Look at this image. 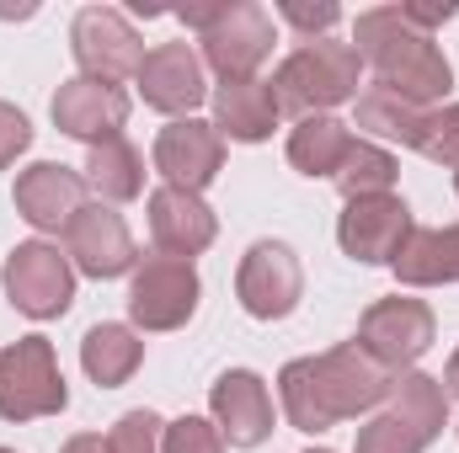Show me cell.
Returning <instances> with one entry per match:
<instances>
[{"instance_id": "obj_1", "label": "cell", "mask_w": 459, "mask_h": 453, "mask_svg": "<svg viewBox=\"0 0 459 453\" xmlns=\"http://www.w3.org/2000/svg\"><path fill=\"white\" fill-rule=\"evenodd\" d=\"M390 368H379L358 341H342L332 352L316 357H294L278 373V395H283V416L294 432H332L337 422H352L374 406H385L390 395Z\"/></svg>"}, {"instance_id": "obj_2", "label": "cell", "mask_w": 459, "mask_h": 453, "mask_svg": "<svg viewBox=\"0 0 459 453\" xmlns=\"http://www.w3.org/2000/svg\"><path fill=\"white\" fill-rule=\"evenodd\" d=\"M352 48L374 70V86H385V91H395V97H406L417 107L444 102L449 86H455V64L444 59L433 32H422L406 16V5H368V11H358Z\"/></svg>"}, {"instance_id": "obj_3", "label": "cell", "mask_w": 459, "mask_h": 453, "mask_svg": "<svg viewBox=\"0 0 459 453\" xmlns=\"http://www.w3.org/2000/svg\"><path fill=\"white\" fill-rule=\"evenodd\" d=\"M358 75H363V59L352 43L337 38H316V43H299L278 75H273V97H278V113L294 117H321L332 107H342L358 97Z\"/></svg>"}, {"instance_id": "obj_4", "label": "cell", "mask_w": 459, "mask_h": 453, "mask_svg": "<svg viewBox=\"0 0 459 453\" xmlns=\"http://www.w3.org/2000/svg\"><path fill=\"white\" fill-rule=\"evenodd\" d=\"M65 406H70V389H65V373L54 363V341H11L0 352V416L5 422H38V416H59Z\"/></svg>"}, {"instance_id": "obj_5", "label": "cell", "mask_w": 459, "mask_h": 453, "mask_svg": "<svg viewBox=\"0 0 459 453\" xmlns=\"http://www.w3.org/2000/svg\"><path fill=\"white\" fill-rule=\"evenodd\" d=\"M204 283L198 267L182 256H144L128 283V315L139 331H182L198 315Z\"/></svg>"}, {"instance_id": "obj_6", "label": "cell", "mask_w": 459, "mask_h": 453, "mask_svg": "<svg viewBox=\"0 0 459 453\" xmlns=\"http://www.w3.org/2000/svg\"><path fill=\"white\" fill-rule=\"evenodd\" d=\"M438 337V315L422 304V299H406V294H390V299H374L358 321V346L390 368V373H406Z\"/></svg>"}, {"instance_id": "obj_7", "label": "cell", "mask_w": 459, "mask_h": 453, "mask_svg": "<svg viewBox=\"0 0 459 453\" xmlns=\"http://www.w3.org/2000/svg\"><path fill=\"white\" fill-rule=\"evenodd\" d=\"M5 299L27 321H54L75 304V267L48 240H22L5 256Z\"/></svg>"}, {"instance_id": "obj_8", "label": "cell", "mask_w": 459, "mask_h": 453, "mask_svg": "<svg viewBox=\"0 0 459 453\" xmlns=\"http://www.w3.org/2000/svg\"><path fill=\"white\" fill-rule=\"evenodd\" d=\"M198 43H204V64L220 81H251L273 54V16L256 0H225L220 16L198 32Z\"/></svg>"}, {"instance_id": "obj_9", "label": "cell", "mask_w": 459, "mask_h": 453, "mask_svg": "<svg viewBox=\"0 0 459 453\" xmlns=\"http://www.w3.org/2000/svg\"><path fill=\"white\" fill-rule=\"evenodd\" d=\"M235 294L246 304L251 321H289L305 299V267L294 256V245L283 240H256L246 256H240V272H235Z\"/></svg>"}, {"instance_id": "obj_10", "label": "cell", "mask_w": 459, "mask_h": 453, "mask_svg": "<svg viewBox=\"0 0 459 453\" xmlns=\"http://www.w3.org/2000/svg\"><path fill=\"white\" fill-rule=\"evenodd\" d=\"M70 48H75L81 75H91V81H123V75H139V64H144V43L117 5L75 11Z\"/></svg>"}, {"instance_id": "obj_11", "label": "cell", "mask_w": 459, "mask_h": 453, "mask_svg": "<svg viewBox=\"0 0 459 453\" xmlns=\"http://www.w3.org/2000/svg\"><path fill=\"white\" fill-rule=\"evenodd\" d=\"M411 229H417L411 209L395 192H385V198H352L342 209V219H337V240L363 267H395V256L411 240Z\"/></svg>"}, {"instance_id": "obj_12", "label": "cell", "mask_w": 459, "mask_h": 453, "mask_svg": "<svg viewBox=\"0 0 459 453\" xmlns=\"http://www.w3.org/2000/svg\"><path fill=\"white\" fill-rule=\"evenodd\" d=\"M155 171L166 176V187H182V192H198L225 171V139L214 123L204 117H177L155 133Z\"/></svg>"}, {"instance_id": "obj_13", "label": "cell", "mask_w": 459, "mask_h": 453, "mask_svg": "<svg viewBox=\"0 0 459 453\" xmlns=\"http://www.w3.org/2000/svg\"><path fill=\"white\" fill-rule=\"evenodd\" d=\"M48 113H54V123H59V133L86 139V144L97 150V144H108V139H123V123H128V91H123L117 81L70 75V81L54 91Z\"/></svg>"}, {"instance_id": "obj_14", "label": "cell", "mask_w": 459, "mask_h": 453, "mask_svg": "<svg viewBox=\"0 0 459 453\" xmlns=\"http://www.w3.org/2000/svg\"><path fill=\"white\" fill-rule=\"evenodd\" d=\"M65 251H70V261H75L86 278H97V283L123 278V272L139 267L134 235H128V225H123V214H117L113 203H86V209L65 225Z\"/></svg>"}, {"instance_id": "obj_15", "label": "cell", "mask_w": 459, "mask_h": 453, "mask_svg": "<svg viewBox=\"0 0 459 453\" xmlns=\"http://www.w3.org/2000/svg\"><path fill=\"white\" fill-rule=\"evenodd\" d=\"M139 97L155 113H193L209 97V75H204V54L193 43H155L139 64Z\"/></svg>"}, {"instance_id": "obj_16", "label": "cell", "mask_w": 459, "mask_h": 453, "mask_svg": "<svg viewBox=\"0 0 459 453\" xmlns=\"http://www.w3.org/2000/svg\"><path fill=\"white\" fill-rule=\"evenodd\" d=\"M11 203H16V214L32 229H65L86 209V176L59 166V160H38V166H27L16 176Z\"/></svg>"}, {"instance_id": "obj_17", "label": "cell", "mask_w": 459, "mask_h": 453, "mask_svg": "<svg viewBox=\"0 0 459 453\" xmlns=\"http://www.w3.org/2000/svg\"><path fill=\"white\" fill-rule=\"evenodd\" d=\"M220 235L214 209L198 198V192H182V187H155L150 192V240L160 245V256H204Z\"/></svg>"}, {"instance_id": "obj_18", "label": "cell", "mask_w": 459, "mask_h": 453, "mask_svg": "<svg viewBox=\"0 0 459 453\" xmlns=\"http://www.w3.org/2000/svg\"><path fill=\"white\" fill-rule=\"evenodd\" d=\"M209 406H214V427L225 432L230 449H256L273 438V395H267L262 373H251V368L220 373Z\"/></svg>"}, {"instance_id": "obj_19", "label": "cell", "mask_w": 459, "mask_h": 453, "mask_svg": "<svg viewBox=\"0 0 459 453\" xmlns=\"http://www.w3.org/2000/svg\"><path fill=\"white\" fill-rule=\"evenodd\" d=\"M278 97H273V81H220L214 86V128L220 139H235V144H262L273 139L278 128Z\"/></svg>"}, {"instance_id": "obj_20", "label": "cell", "mask_w": 459, "mask_h": 453, "mask_svg": "<svg viewBox=\"0 0 459 453\" xmlns=\"http://www.w3.org/2000/svg\"><path fill=\"white\" fill-rule=\"evenodd\" d=\"M385 400H390L385 416H395L401 427H411L422 443H438V432L449 427V395H444V384H438L433 373H422V368L395 373Z\"/></svg>"}, {"instance_id": "obj_21", "label": "cell", "mask_w": 459, "mask_h": 453, "mask_svg": "<svg viewBox=\"0 0 459 453\" xmlns=\"http://www.w3.org/2000/svg\"><path fill=\"white\" fill-rule=\"evenodd\" d=\"M395 278L406 288H438L459 283V225L444 229H411V240L395 256Z\"/></svg>"}, {"instance_id": "obj_22", "label": "cell", "mask_w": 459, "mask_h": 453, "mask_svg": "<svg viewBox=\"0 0 459 453\" xmlns=\"http://www.w3.org/2000/svg\"><path fill=\"white\" fill-rule=\"evenodd\" d=\"M139 363H144V341H139L134 326L102 321V326H91L86 341H81V368H86L91 384H102V389L128 384V379L139 373Z\"/></svg>"}, {"instance_id": "obj_23", "label": "cell", "mask_w": 459, "mask_h": 453, "mask_svg": "<svg viewBox=\"0 0 459 453\" xmlns=\"http://www.w3.org/2000/svg\"><path fill=\"white\" fill-rule=\"evenodd\" d=\"M352 150V133H347L342 117L321 113V117H299L294 133H289V166L299 176H337Z\"/></svg>"}, {"instance_id": "obj_24", "label": "cell", "mask_w": 459, "mask_h": 453, "mask_svg": "<svg viewBox=\"0 0 459 453\" xmlns=\"http://www.w3.org/2000/svg\"><path fill=\"white\" fill-rule=\"evenodd\" d=\"M86 187L97 203H134L144 192V155L128 139H108L86 155Z\"/></svg>"}, {"instance_id": "obj_25", "label": "cell", "mask_w": 459, "mask_h": 453, "mask_svg": "<svg viewBox=\"0 0 459 453\" xmlns=\"http://www.w3.org/2000/svg\"><path fill=\"white\" fill-rule=\"evenodd\" d=\"M422 117H428V107H417V102H406V97H395L385 86H363L358 91V128H368L374 139H395V144L417 150Z\"/></svg>"}, {"instance_id": "obj_26", "label": "cell", "mask_w": 459, "mask_h": 453, "mask_svg": "<svg viewBox=\"0 0 459 453\" xmlns=\"http://www.w3.org/2000/svg\"><path fill=\"white\" fill-rule=\"evenodd\" d=\"M395 176H401V166H395V155H390L385 144L352 139L342 171H337V187H342L347 203H352V198H385V192L395 187Z\"/></svg>"}, {"instance_id": "obj_27", "label": "cell", "mask_w": 459, "mask_h": 453, "mask_svg": "<svg viewBox=\"0 0 459 453\" xmlns=\"http://www.w3.org/2000/svg\"><path fill=\"white\" fill-rule=\"evenodd\" d=\"M417 150H422L433 166H449V171H459V102L428 107V117H422V133H417Z\"/></svg>"}, {"instance_id": "obj_28", "label": "cell", "mask_w": 459, "mask_h": 453, "mask_svg": "<svg viewBox=\"0 0 459 453\" xmlns=\"http://www.w3.org/2000/svg\"><path fill=\"white\" fill-rule=\"evenodd\" d=\"M160 432L166 422L155 411H123L108 432V453H160Z\"/></svg>"}, {"instance_id": "obj_29", "label": "cell", "mask_w": 459, "mask_h": 453, "mask_svg": "<svg viewBox=\"0 0 459 453\" xmlns=\"http://www.w3.org/2000/svg\"><path fill=\"white\" fill-rule=\"evenodd\" d=\"M160 453H225V432L204 416H177L160 432Z\"/></svg>"}, {"instance_id": "obj_30", "label": "cell", "mask_w": 459, "mask_h": 453, "mask_svg": "<svg viewBox=\"0 0 459 453\" xmlns=\"http://www.w3.org/2000/svg\"><path fill=\"white\" fill-rule=\"evenodd\" d=\"M428 443L411 432V427H401L395 416H374L363 432H358V453H422Z\"/></svg>"}, {"instance_id": "obj_31", "label": "cell", "mask_w": 459, "mask_h": 453, "mask_svg": "<svg viewBox=\"0 0 459 453\" xmlns=\"http://www.w3.org/2000/svg\"><path fill=\"white\" fill-rule=\"evenodd\" d=\"M278 16H283L289 27H299L305 43H316V38H326V32L342 21V5H332V0H316V5H310V0H283Z\"/></svg>"}, {"instance_id": "obj_32", "label": "cell", "mask_w": 459, "mask_h": 453, "mask_svg": "<svg viewBox=\"0 0 459 453\" xmlns=\"http://www.w3.org/2000/svg\"><path fill=\"white\" fill-rule=\"evenodd\" d=\"M27 144H32V123H27V113L11 107V102H0V171H5Z\"/></svg>"}, {"instance_id": "obj_33", "label": "cell", "mask_w": 459, "mask_h": 453, "mask_svg": "<svg viewBox=\"0 0 459 453\" xmlns=\"http://www.w3.org/2000/svg\"><path fill=\"white\" fill-rule=\"evenodd\" d=\"M220 5H225V0H214V5H182V11H177V16H182V21H187V27H193V32H204V27H209V21H214V16H220Z\"/></svg>"}, {"instance_id": "obj_34", "label": "cell", "mask_w": 459, "mask_h": 453, "mask_svg": "<svg viewBox=\"0 0 459 453\" xmlns=\"http://www.w3.org/2000/svg\"><path fill=\"white\" fill-rule=\"evenodd\" d=\"M59 453H108V443H102L97 432H75V438H70Z\"/></svg>"}, {"instance_id": "obj_35", "label": "cell", "mask_w": 459, "mask_h": 453, "mask_svg": "<svg viewBox=\"0 0 459 453\" xmlns=\"http://www.w3.org/2000/svg\"><path fill=\"white\" fill-rule=\"evenodd\" d=\"M444 395L459 400V346H455V357H449V368H444Z\"/></svg>"}, {"instance_id": "obj_36", "label": "cell", "mask_w": 459, "mask_h": 453, "mask_svg": "<svg viewBox=\"0 0 459 453\" xmlns=\"http://www.w3.org/2000/svg\"><path fill=\"white\" fill-rule=\"evenodd\" d=\"M305 453H332V449H305Z\"/></svg>"}, {"instance_id": "obj_37", "label": "cell", "mask_w": 459, "mask_h": 453, "mask_svg": "<svg viewBox=\"0 0 459 453\" xmlns=\"http://www.w3.org/2000/svg\"><path fill=\"white\" fill-rule=\"evenodd\" d=\"M455 192H459V171H455Z\"/></svg>"}, {"instance_id": "obj_38", "label": "cell", "mask_w": 459, "mask_h": 453, "mask_svg": "<svg viewBox=\"0 0 459 453\" xmlns=\"http://www.w3.org/2000/svg\"><path fill=\"white\" fill-rule=\"evenodd\" d=\"M0 453H16V449H0Z\"/></svg>"}]
</instances>
